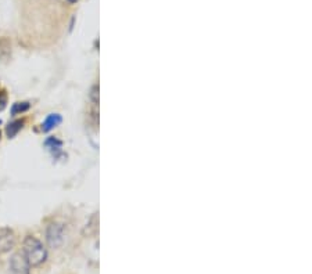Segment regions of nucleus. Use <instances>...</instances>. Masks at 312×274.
Returning <instances> with one entry per match:
<instances>
[{
    "label": "nucleus",
    "mask_w": 312,
    "mask_h": 274,
    "mask_svg": "<svg viewBox=\"0 0 312 274\" xmlns=\"http://www.w3.org/2000/svg\"><path fill=\"white\" fill-rule=\"evenodd\" d=\"M68 2H70V3H75L76 0H68Z\"/></svg>",
    "instance_id": "obj_12"
},
{
    "label": "nucleus",
    "mask_w": 312,
    "mask_h": 274,
    "mask_svg": "<svg viewBox=\"0 0 312 274\" xmlns=\"http://www.w3.org/2000/svg\"><path fill=\"white\" fill-rule=\"evenodd\" d=\"M61 121H63V118H61L60 114H50L48 118L42 122L40 129H42V132H44V133H48L50 130H53L54 128H57V126L61 124Z\"/></svg>",
    "instance_id": "obj_6"
},
{
    "label": "nucleus",
    "mask_w": 312,
    "mask_h": 274,
    "mask_svg": "<svg viewBox=\"0 0 312 274\" xmlns=\"http://www.w3.org/2000/svg\"><path fill=\"white\" fill-rule=\"evenodd\" d=\"M44 147L48 148L49 152L52 154L53 158H59V156L63 155V150H61L63 143H61L59 139H56V137H49V139L44 141Z\"/></svg>",
    "instance_id": "obj_5"
},
{
    "label": "nucleus",
    "mask_w": 312,
    "mask_h": 274,
    "mask_svg": "<svg viewBox=\"0 0 312 274\" xmlns=\"http://www.w3.org/2000/svg\"><path fill=\"white\" fill-rule=\"evenodd\" d=\"M16 247V236L14 231L7 227L0 229V253L10 252Z\"/></svg>",
    "instance_id": "obj_4"
},
{
    "label": "nucleus",
    "mask_w": 312,
    "mask_h": 274,
    "mask_svg": "<svg viewBox=\"0 0 312 274\" xmlns=\"http://www.w3.org/2000/svg\"><path fill=\"white\" fill-rule=\"evenodd\" d=\"M22 255L31 267H38L48 259V249L36 237L27 236L22 242Z\"/></svg>",
    "instance_id": "obj_1"
},
{
    "label": "nucleus",
    "mask_w": 312,
    "mask_h": 274,
    "mask_svg": "<svg viewBox=\"0 0 312 274\" xmlns=\"http://www.w3.org/2000/svg\"><path fill=\"white\" fill-rule=\"evenodd\" d=\"M64 226L61 223H50L46 229V241L50 248H60L64 242Z\"/></svg>",
    "instance_id": "obj_2"
},
{
    "label": "nucleus",
    "mask_w": 312,
    "mask_h": 274,
    "mask_svg": "<svg viewBox=\"0 0 312 274\" xmlns=\"http://www.w3.org/2000/svg\"><path fill=\"white\" fill-rule=\"evenodd\" d=\"M91 100L93 101V104L95 105H97L99 104V86L97 85H95V86L92 87V90H91Z\"/></svg>",
    "instance_id": "obj_10"
},
{
    "label": "nucleus",
    "mask_w": 312,
    "mask_h": 274,
    "mask_svg": "<svg viewBox=\"0 0 312 274\" xmlns=\"http://www.w3.org/2000/svg\"><path fill=\"white\" fill-rule=\"evenodd\" d=\"M7 107V94L5 90H0V113Z\"/></svg>",
    "instance_id": "obj_11"
},
{
    "label": "nucleus",
    "mask_w": 312,
    "mask_h": 274,
    "mask_svg": "<svg viewBox=\"0 0 312 274\" xmlns=\"http://www.w3.org/2000/svg\"><path fill=\"white\" fill-rule=\"evenodd\" d=\"M24 124H25L24 119H17V121L10 122V124L6 126V135H7V137H9V139H14V137L18 135V132L24 128Z\"/></svg>",
    "instance_id": "obj_7"
},
{
    "label": "nucleus",
    "mask_w": 312,
    "mask_h": 274,
    "mask_svg": "<svg viewBox=\"0 0 312 274\" xmlns=\"http://www.w3.org/2000/svg\"><path fill=\"white\" fill-rule=\"evenodd\" d=\"M0 125H2V121H0ZM0 139H2V133H0Z\"/></svg>",
    "instance_id": "obj_13"
},
{
    "label": "nucleus",
    "mask_w": 312,
    "mask_h": 274,
    "mask_svg": "<svg viewBox=\"0 0 312 274\" xmlns=\"http://www.w3.org/2000/svg\"><path fill=\"white\" fill-rule=\"evenodd\" d=\"M29 264L22 253H14L9 263L10 274H29Z\"/></svg>",
    "instance_id": "obj_3"
},
{
    "label": "nucleus",
    "mask_w": 312,
    "mask_h": 274,
    "mask_svg": "<svg viewBox=\"0 0 312 274\" xmlns=\"http://www.w3.org/2000/svg\"><path fill=\"white\" fill-rule=\"evenodd\" d=\"M97 226H99V219H97V215H93L91 217L89 223L86 225V227H85V230H83V236H92V234H95L97 231Z\"/></svg>",
    "instance_id": "obj_9"
},
{
    "label": "nucleus",
    "mask_w": 312,
    "mask_h": 274,
    "mask_svg": "<svg viewBox=\"0 0 312 274\" xmlns=\"http://www.w3.org/2000/svg\"><path fill=\"white\" fill-rule=\"evenodd\" d=\"M29 108H31V104L28 101L16 102V104H13V107H11V115H20V114L27 113Z\"/></svg>",
    "instance_id": "obj_8"
}]
</instances>
